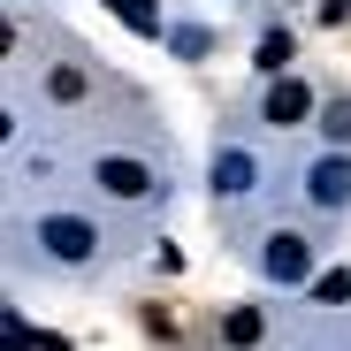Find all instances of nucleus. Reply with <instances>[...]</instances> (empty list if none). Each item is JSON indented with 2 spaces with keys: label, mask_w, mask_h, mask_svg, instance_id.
Returning a JSON list of instances; mask_svg holds the SVG:
<instances>
[{
  "label": "nucleus",
  "mask_w": 351,
  "mask_h": 351,
  "mask_svg": "<svg viewBox=\"0 0 351 351\" xmlns=\"http://www.w3.org/2000/svg\"><path fill=\"white\" fill-rule=\"evenodd\" d=\"M267 275L275 282H306L313 275V245L298 237V229H275V237H267Z\"/></svg>",
  "instance_id": "f257e3e1"
},
{
  "label": "nucleus",
  "mask_w": 351,
  "mask_h": 351,
  "mask_svg": "<svg viewBox=\"0 0 351 351\" xmlns=\"http://www.w3.org/2000/svg\"><path fill=\"white\" fill-rule=\"evenodd\" d=\"M38 245H46L53 260H84V252H92L99 237H92V229H84L77 214H53V221H38Z\"/></svg>",
  "instance_id": "f03ea898"
},
{
  "label": "nucleus",
  "mask_w": 351,
  "mask_h": 351,
  "mask_svg": "<svg viewBox=\"0 0 351 351\" xmlns=\"http://www.w3.org/2000/svg\"><path fill=\"white\" fill-rule=\"evenodd\" d=\"M99 191H114V199H145L153 191V176H145V160H99Z\"/></svg>",
  "instance_id": "7ed1b4c3"
},
{
  "label": "nucleus",
  "mask_w": 351,
  "mask_h": 351,
  "mask_svg": "<svg viewBox=\"0 0 351 351\" xmlns=\"http://www.w3.org/2000/svg\"><path fill=\"white\" fill-rule=\"evenodd\" d=\"M306 114H313V92H306L298 77H282V84L267 92V123H275V130H290V123H306Z\"/></svg>",
  "instance_id": "20e7f679"
},
{
  "label": "nucleus",
  "mask_w": 351,
  "mask_h": 351,
  "mask_svg": "<svg viewBox=\"0 0 351 351\" xmlns=\"http://www.w3.org/2000/svg\"><path fill=\"white\" fill-rule=\"evenodd\" d=\"M306 191H313V206H343V199H351V160H336V153H328V160L306 176Z\"/></svg>",
  "instance_id": "39448f33"
},
{
  "label": "nucleus",
  "mask_w": 351,
  "mask_h": 351,
  "mask_svg": "<svg viewBox=\"0 0 351 351\" xmlns=\"http://www.w3.org/2000/svg\"><path fill=\"white\" fill-rule=\"evenodd\" d=\"M260 328H267V321H260L252 306H229V313H221V343H229V351H252Z\"/></svg>",
  "instance_id": "423d86ee"
},
{
  "label": "nucleus",
  "mask_w": 351,
  "mask_h": 351,
  "mask_svg": "<svg viewBox=\"0 0 351 351\" xmlns=\"http://www.w3.org/2000/svg\"><path fill=\"white\" fill-rule=\"evenodd\" d=\"M214 191L245 199V191H252V153H221V160H214Z\"/></svg>",
  "instance_id": "0eeeda50"
},
{
  "label": "nucleus",
  "mask_w": 351,
  "mask_h": 351,
  "mask_svg": "<svg viewBox=\"0 0 351 351\" xmlns=\"http://www.w3.org/2000/svg\"><path fill=\"white\" fill-rule=\"evenodd\" d=\"M313 298H321V306H343V298H351V267H328V275H313Z\"/></svg>",
  "instance_id": "6e6552de"
},
{
  "label": "nucleus",
  "mask_w": 351,
  "mask_h": 351,
  "mask_svg": "<svg viewBox=\"0 0 351 351\" xmlns=\"http://www.w3.org/2000/svg\"><path fill=\"white\" fill-rule=\"evenodd\" d=\"M114 16H123L130 31H145V38L160 31V16H153V0H114Z\"/></svg>",
  "instance_id": "1a4fd4ad"
},
{
  "label": "nucleus",
  "mask_w": 351,
  "mask_h": 351,
  "mask_svg": "<svg viewBox=\"0 0 351 351\" xmlns=\"http://www.w3.org/2000/svg\"><path fill=\"white\" fill-rule=\"evenodd\" d=\"M290 53H298V46H290V31H267V38H260V69H275V77H282Z\"/></svg>",
  "instance_id": "9d476101"
},
{
  "label": "nucleus",
  "mask_w": 351,
  "mask_h": 351,
  "mask_svg": "<svg viewBox=\"0 0 351 351\" xmlns=\"http://www.w3.org/2000/svg\"><path fill=\"white\" fill-rule=\"evenodd\" d=\"M53 99H84V69H53Z\"/></svg>",
  "instance_id": "9b49d317"
},
{
  "label": "nucleus",
  "mask_w": 351,
  "mask_h": 351,
  "mask_svg": "<svg viewBox=\"0 0 351 351\" xmlns=\"http://www.w3.org/2000/svg\"><path fill=\"white\" fill-rule=\"evenodd\" d=\"M0 343H8V351H38V336H31L16 313H8V328H0Z\"/></svg>",
  "instance_id": "f8f14e48"
},
{
  "label": "nucleus",
  "mask_w": 351,
  "mask_h": 351,
  "mask_svg": "<svg viewBox=\"0 0 351 351\" xmlns=\"http://www.w3.org/2000/svg\"><path fill=\"white\" fill-rule=\"evenodd\" d=\"M321 130H328V138H351V99H336V107H328V123H321Z\"/></svg>",
  "instance_id": "ddd939ff"
}]
</instances>
